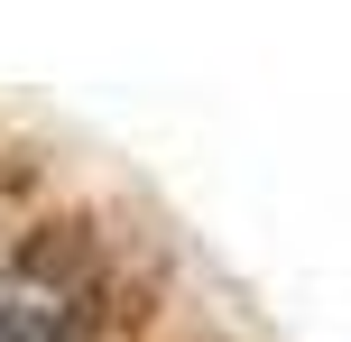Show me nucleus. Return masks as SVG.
<instances>
[{
  "label": "nucleus",
  "mask_w": 351,
  "mask_h": 342,
  "mask_svg": "<svg viewBox=\"0 0 351 342\" xmlns=\"http://www.w3.org/2000/svg\"><path fill=\"white\" fill-rule=\"evenodd\" d=\"M111 324V241L93 222H37L0 259V342H93Z\"/></svg>",
  "instance_id": "nucleus-1"
}]
</instances>
